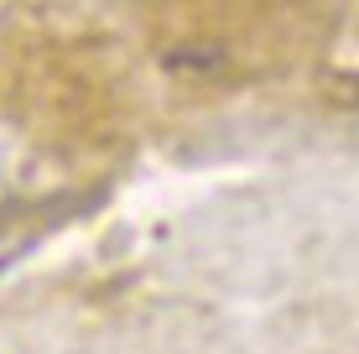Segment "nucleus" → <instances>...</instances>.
I'll return each instance as SVG.
<instances>
[{
  "label": "nucleus",
  "instance_id": "nucleus-1",
  "mask_svg": "<svg viewBox=\"0 0 359 354\" xmlns=\"http://www.w3.org/2000/svg\"><path fill=\"white\" fill-rule=\"evenodd\" d=\"M162 63L172 73H214V68H224V47H172Z\"/></svg>",
  "mask_w": 359,
  "mask_h": 354
},
{
  "label": "nucleus",
  "instance_id": "nucleus-2",
  "mask_svg": "<svg viewBox=\"0 0 359 354\" xmlns=\"http://www.w3.org/2000/svg\"><path fill=\"white\" fill-rule=\"evenodd\" d=\"M318 89H323V100L333 109H349V115H359V73H344V68H333L318 79Z\"/></svg>",
  "mask_w": 359,
  "mask_h": 354
}]
</instances>
